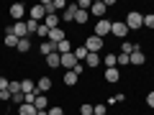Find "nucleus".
I'll list each match as a JSON object with an SVG mask.
<instances>
[{
    "label": "nucleus",
    "instance_id": "f257e3e1",
    "mask_svg": "<svg viewBox=\"0 0 154 115\" xmlns=\"http://www.w3.org/2000/svg\"><path fill=\"white\" fill-rule=\"evenodd\" d=\"M5 36H16V38H28V28L23 21H16L13 26L5 28Z\"/></svg>",
    "mask_w": 154,
    "mask_h": 115
},
{
    "label": "nucleus",
    "instance_id": "f03ea898",
    "mask_svg": "<svg viewBox=\"0 0 154 115\" xmlns=\"http://www.w3.org/2000/svg\"><path fill=\"white\" fill-rule=\"evenodd\" d=\"M123 23L128 26V31H139V28L144 26V16H141L139 10H131V13L126 16V21H123Z\"/></svg>",
    "mask_w": 154,
    "mask_h": 115
},
{
    "label": "nucleus",
    "instance_id": "7ed1b4c3",
    "mask_svg": "<svg viewBox=\"0 0 154 115\" xmlns=\"http://www.w3.org/2000/svg\"><path fill=\"white\" fill-rule=\"evenodd\" d=\"M110 33H113L116 38H126L128 36V26L123 21H113V23H110Z\"/></svg>",
    "mask_w": 154,
    "mask_h": 115
},
{
    "label": "nucleus",
    "instance_id": "20e7f679",
    "mask_svg": "<svg viewBox=\"0 0 154 115\" xmlns=\"http://www.w3.org/2000/svg\"><path fill=\"white\" fill-rule=\"evenodd\" d=\"M85 49H88L90 54H98V51L103 49V38H98V36L93 33V36H90L88 41H85Z\"/></svg>",
    "mask_w": 154,
    "mask_h": 115
},
{
    "label": "nucleus",
    "instance_id": "39448f33",
    "mask_svg": "<svg viewBox=\"0 0 154 115\" xmlns=\"http://www.w3.org/2000/svg\"><path fill=\"white\" fill-rule=\"evenodd\" d=\"M105 10H108V5H105L103 0H95L93 5H90V16H95L100 21V18H105Z\"/></svg>",
    "mask_w": 154,
    "mask_h": 115
},
{
    "label": "nucleus",
    "instance_id": "423d86ee",
    "mask_svg": "<svg viewBox=\"0 0 154 115\" xmlns=\"http://www.w3.org/2000/svg\"><path fill=\"white\" fill-rule=\"evenodd\" d=\"M108 33H110V21L108 18H100V21L95 23V36L103 38V36H108Z\"/></svg>",
    "mask_w": 154,
    "mask_h": 115
},
{
    "label": "nucleus",
    "instance_id": "0eeeda50",
    "mask_svg": "<svg viewBox=\"0 0 154 115\" xmlns=\"http://www.w3.org/2000/svg\"><path fill=\"white\" fill-rule=\"evenodd\" d=\"M28 16H31V21H36V23H44V18H46V10L41 8V3H38V5H33L31 10H28Z\"/></svg>",
    "mask_w": 154,
    "mask_h": 115
},
{
    "label": "nucleus",
    "instance_id": "6e6552de",
    "mask_svg": "<svg viewBox=\"0 0 154 115\" xmlns=\"http://www.w3.org/2000/svg\"><path fill=\"white\" fill-rule=\"evenodd\" d=\"M51 90V77H41L36 82V95H46Z\"/></svg>",
    "mask_w": 154,
    "mask_h": 115
},
{
    "label": "nucleus",
    "instance_id": "1a4fd4ad",
    "mask_svg": "<svg viewBox=\"0 0 154 115\" xmlns=\"http://www.w3.org/2000/svg\"><path fill=\"white\" fill-rule=\"evenodd\" d=\"M59 56H62V66H64L67 72H72L77 64H80V61L75 59V54H59Z\"/></svg>",
    "mask_w": 154,
    "mask_h": 115
},
{
    "label": "nucleus",
    "instance_id": "9d476101",
    "mask_svg": "<svg viewBox=\"0 0 154 115\" xmlns=\"http://www.w3.org/2000/svg\"><path fill=\"white\" fill-rule=\"evenodd\" d=\"M105 82H110V84H116L118 82V79H121V69H118V66H110V69H105Z\"/></svg>",
    "mask_w": 154,
    "mask_h": 115
},
{
    "label": "nucleus",
    "instance_id": "9b49d317",
    "mask_svg": "<svg viewBox=\"0 0 154 115\" xmlns=\"http://www.w3.org/2000/svg\"><path fill=\"white\" fill-rule=\"evenodd\" d=\"M11 16H13V21H21V18L26 16V5H23V3H13L11 5Z\"/></svg>",
    "mask_w": 154,
    "mask_h": 115
},
{
    "label": "nucleus",
    "instance_id": "f8f14e48",
    "mask_svg": "<svg viewBox=\"0 0 154 115\" xmlns=\"http://www.w3.org/2000/svg\"><path fill=\"white\" fill-rule=\"evenodd\" d=\"M131 64L134 66H144V64H146V56H144V51L139 49V44H136V51L131 54Z\"/></svg>",
    "mask_w": 154,
    "mask_h": 115
},
{
    "label": "nucleus",
    "instance_id": "ddd939ff",
    "mask_svg": "<svg viewBox=\"0 0 154 115\" xmlns=\"http://www.w3.org/2000/svg\"><path fill=\"white\" fill-rule=\"evenodd\" d=\"M64 31H62V28H51L49 31V38H46V41H51V44H59V41H64Z\"/></svg>",
    "mask_w": 154,
    "mask_h": 115
},
{
    "label": "nucleus",
    "instance_id": "4468645a",
    "mask_svg": "<svg viewBox=\"0 0 154 115\" xmlns=\"http://www.w3.org/2000/svg\"><path fill=\"white\" fill-rule=\"evenodd\" d=\"M54 51H57V44H51V41H41V44H38V54L49 56V54H54Z\"/></svg>",
    "mask_w": 154,
    "mask_h": 115
},
{
    "label": "nucleus",
    "instance_id": "2eb2a0df",
    "mask_svg": "<svg viewBox=\"0 0 154 115\" xmlns=\"http://www.w3.org/2000/svg\"><path fill=\"white\" fill-rule=\"evenodd\" d=\"M21 92L23 95H33L36 92V82H33V79H21Z\"/></svg>",
    "mask_w": 154,
    "mask_h": 115
},
{
    "label": "nucleus",
    "instance_id": "dca6fc26",
    "mask_svg": "<svg viewBox=\"0 0 154 115\" xmlns=\"http://www.w3.org/2000/svg\"><path fill=\"white\" fill-rule=\"evenodd\" d=\"M46 66H49V69H57V66H62V56L57 54V51H54V54H49V56H46Z\"/></svg>",
    "mask_w": 154,
    "mask_h": 115
},
{
    "label": "nucleus",
    "instance_id": "f3484780",
    "mask_svg": "<svg viewBox=\"0 0 154 115\" xmlns=\"http://www.w3.org/2000/svg\"><path fill=\"white\" fill-rule=\"evenodd\" d=\"M77 77H80L77 72H64V77H62V82H64L67 87H75V84H77Z\"/></svg>",
    "mask_w": 154,
    "mask_h": 115
},
{
    "label": "nucleus",
    "instance_id": "a211bd4d",
    "mask_svg": "<svg viewBox=\"0 0 154 115\" xmlns=\"http://www.w3.org/2000/svg\"><path fill=\"white\" fill-rule=\"evenodd\" d=\"M33 108H36V110H46V108H49V100H46V95H36V100H33Z\"/></svg>",
    "mask_w": 154,
    "mask_h": 115
},
{
    "label": "nucleus",
    "instance_id": "6ab92c4d",
    "mask_svg": "<svg viewBox=\"0 0 154 115\" xmlns=\"http://www.w3.org/2000/svg\"><path fill=\"white\" fill-rule=\"evenodd\" d=\"M57 54H72V44H69V38H64V41H59V44H57Z\"/></svg>",
    "mask_w": 154,
    "mask_h": 115
},
{
    "label": "nucleus",
    "instance_id": "aec40b11",
    "mask_svg": "<svg viewBox=\"0 0 154 115\" xmlns=\"http://www.w3.org/2000/svg\"><path fill=\"white\" fill-rule=\"evenodd\" d=\"M75 13H77V5H67L62 10V21H75Z\"/></svg>",
    "mask_w": 154,
    "mask_h": 115
},
{
    "label": "nucleus",
    "instance_id": "412c9836",
    "mask_svg": "<svg viewBox=\"0 0 154 115\" xmlns=\"http://www.w3.org/2000/svg\"><path fill=\"white\" fill-rule=\"evenodd\" d=\"M100 61H103V56H100V54H88V59H85V66H90V69H93V66H98Z\"/></svg>",
    "mask_w": 154,
    "mask_h": 115
},
{
    "label": "nucleus",
    "instance_id": "4be33fe9",
    "mask_svg": "<svg viewBox=\"0 0 154 115\" xmlns=\"http://www.w3.org/2000/svg\"><path fill=\"white\" fill-rule=\"evenodd\" d=\"M16 51H21V54L31 51V36H28V38H21V41H18V46H16Z\"/></svg>",
    "mask_w": 154,
    "mask_h": 115
},
{
    "label": "nucleus",
    "instance_id": "5701e85b",
    "mask_svg": "<svg viewBox=\"0 0 154 115\" xmlns=\"http://www.w3.org/2000/svg\"><path fill=\"white\" fill-rule=\"evenodd\" d=\"M72 54H75V59H77V61H85V59H88V54H90V51L85 49V46H77V49H72Z\"/></svg>",
    "mask_w": 154,
    "mask_h": 115
},
{
    "label": "nucleus",
    "instance_id": "b1692460",
    "mask_svg": "<svg viewBox=\"0 0 154 115\" xmlns=\"http://www.w3.org/2000/svg\"><path fill=\"white\" fill-rule=\"evenodd\" d=\"M103 64H105V69L118 66V56H116V54H105V56H103Z\"/></svg>",
    "mask_w": 154,
    "mask_h": 115
},
{
    "label": "nucleus",
    "instance_id": "393cba45",
    "mask_svg": "<svg viewBox=\"0 0 154 115\" xmlns=\"http://www.w3.org/2000/svg\"><path fill=\"white\" fill-rule=\"evenodd\" d=\"M18 115H36V108L28 105V102H23V105H18Z\"/></svg>",
    "mask_w": 154,
    "mask_h": 115
},
{
    "label": "nucleus",
    "instance_id": "a878e982",
    "mask_svg": "<svg viewBox=\"0 0 154 115\" xmlns=\"http://www.w3.org/2000/svg\"><path fill=\"white\" fill-rule=\"evenodd\" d=\"M44 26L49 28V31H51V28H59V18H57V16H46L44 18Z\"/></svg>",
    "mask_w": 154,
    "mask_h": 115
},
{
    "label": "nucleus",
    "instance_id": "bb28decb",
    "mask_svg": "<svg viewBox=\"0 0 154 115\" xmlns=\"http://www.w3.org/2000/svg\"><path fill=\"white\" fill-rule=\"evenodd\" d=\"M88 18H90V10H80V8H77V13H75L77 23H88Z\"/></svg>",
    "mask_w": 154,
    "mask_h": 115
},
{
    "label": "nucleus",
    "instance_id": "cd10ccee",
    "mask_svg": "<svg viewBox=\"0 0 154 115\" xmlns=\"http://www.w3.org/2000/svg\"><path fill=\"white\" fill-rule=\"evenodd\" d=\"M134 51H136V44H131V41H123V44H121V54H128V56H131Z\"/></svg>",
    "mask_w": 154,
    "mask_h": 115
},
{
    "label": "nucleus",
    "instance_id": "c85d7f7f",
    "mask_svg": "<svg viewBox=\"0 0 154 115\" xmlns=\"http://www.w3.org/2000/svg\"><path fill=\"white\" fill-rule=\"evenodd\" d=\"M8 92H11V95H18V92H21V82H18V79H13V82L8 84Z\"/></svg>",
    "mask_w": 154,
    "mask_h": 115
},
{
    "label": "nucleus",
    "instance_id": "c756f323",
    "mask_svg": "<svg viewBox=\"0 0 154 115\" xmlns=\"http://www.w3.org/2000/svg\"><path fill=\"white\" fill-rule=\"evenodd\" d=\"M62 8H67V3H64V0H51V13L62 10Z\"/></svg>",
    "mask_w": 154,
    "mask_h": 115
},
{
    "label": "nucleus",
    "instance_id": "7c9ffc66",
    "mask_svg": "<svg viewBox=\"0 0 154 115\" xmlns=\"http://www.w3.org/2000/svg\"><path fill=\"white\" fill-rule=\"evenodd\" d=\"M18 41H21V38H16V36H5V46H8V49H16Z\"/></svg>",
    "mask_w": 154,
    "mask_h": 115
},
{
    "label": "nucleus",
    "instance_id": "2f4dec72",
    "mask_svg": "<svg viewBox=\"0 0 154 115\" xmlns=\"http://www.w3.org/2000/svg\"><path fill=\"white\" fill-rule=\"evenodd\" d=\"M118 56V66H126V64H131V56L128 54H116Z\"/></svg>",
    "mask_w": 154,
    "mask_h": 115
},
{
    "label": "nucleus",
    "instance_id": "473e14b6",
    "mask_svg": "<svg viewBox=\"0 0 154 115\" xmlns=\"http://www.w3.org/2000/svg\"><path fill=\"white\" fill-rule=\"evenodd\" d=\"M36 36H38V38H49V28L41 23V26H38V31H36Z\"/></svg>",
    "mask_w": 154,
    "mask_h": 115
},
{
    "label": "nucleus",
    "instance_id": "72a5a7b5",
    "mask_svg": "<svg viewBox=\"0 0 154 115\" xmlns=\"http://www.w3.org/2000/svg\"><path fill=\"white\" fill-rule=\"evenodd\" d=\"M38 26H41V23H36V21H28V23H26V28H28V36H31V33H36V31H38Z\"/></svg>",
    "mask_w": 154,
    "mask_h": 115
},
{
    "label": "nucleus",
    "instance_id": "f704fd0d",
    "mask_svg": "<svg viewBox=\"0 0 154 115\" xmlns=\"http://www.w3.org/2000/svg\"><path fill=\"white\" fill-rule=\"evenodd\" d=\"M144 26H146V28H154V13L144 16Z\"/></svg>",
    "mask_w": 154,
    "mask_h": 115
},
{
    "label": "nucleus",
    "instance_id": "c9c22d12",
    "mask_svg": "<svg viewBox=\"0 0 154 115\" xmlns=\"http://www.w3.org/2000/svg\"><path fill=\"white\" fill-rule=\"evenodd\" d=\"M46 115H64V110H62L59 105H54L51 110H46Z\"/></svg>",
    "mask_w": 154,
    "mask_h": 115
},
{
    "label": "nucleus",
    "instance_id": "e433bc0d",
    "mask_svg": "<svg viewBox=\"0 0 154 115\" xmlns=\"http://www.w3.org/2000/svg\"><path fill=\"white\" fill-rule=\"evenodd\" d=\"M105 110H108L105 105H93V113L95 115H105Z\"/></svg>",
    "mask_w": 154,
    "mask_h": 115
},
{
    "label": "nucleus",
    "instance_id": "4c0bfd02",
    "mask_svg": "<svg viewBox=\"0 0 154 115\" xmlns=\"http://www.w3.org/2000/svg\"><path fill=\"white\" fill-rule=\"evenodd\" d=\"M90 5H93L90 0H80V3H77V8H80V10H90Z\"/></svg>",
    "mask_w": 154,
    "mask_h": 115
},
{
    "label": "nucleus",
    "instance_id": "58836bf2",
    "mask_svg": "<svg viewBox=\"0 0 154 115\" xmlns=\"http://www.w3.org/2000/svg\"><path fill=\"white\" fill-rule=\"evenodd\" d=\"M80 115H93V105H82L80 108Z\"/></svg>",
    "mask_w": 154,
    "mask_h": 115
},
{
    "label": "nucleus",
    "instance_id": "ea45409f",
    "mask_svg": "<svg viewBox=\"0 0 154 115\" xmlns=\"http://www.w3.org/2000/svg\"><path fill=\"white\" fill-rule=\"evenodd\" d=\"M0 100H3V102H8V100H13V95L8 92V90H3V92H0Z\"/></svg>",
    "mask_w": 154,
    "mask_h": 115
},
{
    "label": "nucleus",
    "instance_id": "a19ab883",
    "mask_svg": "<svg viewBox=\"0 0 154 115\" xmlns=\"http://www.w3.org/2000/svg\"><path fill=\"white\" fill-rule=\"evenodd\" d=\"M146 105H149V108H154V90L146 95Z\"/></svg>",
    "mask_w": 154,
    "mask_h": 115
},
{
    "label": "nucleus",
    "instance_id": "79ce46f5",
    "mask_svg": "<svg viewBox=\"0 0 154 115\" xmlns=\"http://www.w3.org/2000/svg\"><path fill=\"white\" fill-rule=\"evenodd\" d=\"M8 84H11V82H8L5 77H0V92H3V90H8Z\"/></svg>",
    "mask_w": 154,
    "mask_h": 115
},
{
    "label": "nucleus",
    "instance_id": "37998d69",
    "mask_svg": "<svg viewBox=\"0 0 154 115\" xmlns=\"http://www.w3.org/2000/svg\"><path fill=\"white\" fill-rule=\"evenodd\" d=\"M36 115H46V110H36Z\"/></svg>",
    "mask_w": 154,
    "mask_h": 115
},
{
    "label": "nucleus",
    "instance_id": "c03bdc74",
    "mask_svg": "<svg viewBox=\"0 0 154 115\" xmlns=\"http://www.w3.org/2000/svg\"><path fill=\"white\" fill-rule=\"evenodd\" d=\"M93 115H95V113H93Z\"/></svg>",
    "mask_w": 154,
    "mask_h": 115
}]
</instances>
